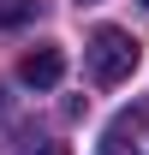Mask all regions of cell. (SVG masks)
Here are the masks:
<instances>
[{
    "mask_svg": "<svg viewBox=\"0 0 149 155\" xmlns=\"http://www.w3.org/2000/svg\"><path fill=\"white\" fill-rule=\"evenodd\" d=\"M84 54H90V78H95V84H125V78L137 72V54H143V48H137V36H131V30L101 24V30L90 36V48H84Z\"/></svg>",
    "mask_w": 149,
    "mask_h": 155,
    "instance_id": "cell-1",
    "label": "cell"
},
{
    "mask_svg": "<svg viewBox=\"0 0 149 155\" xmlns=\"http://www.w3.org/2000/svg\"><path fill=\"white\" fill-rule=\"evenodd\" d=\"M18 78L30 84V90H54L60 78H66V54H60L54 42H42L36 54H24V66H18Z\"/></svg>",
    "mask_w": 149,
    "mask_h": 155,
    "instance_id": "cell-2",
    "label": "cell"
},
{
    "mask_svg": "<svg viewBox=\"0 0 149 155\" xmlns=\"http://www.w3.org/2000/svg\"><path fill=\"white\" fill-rule=\"evenodd\" d=\"M36 18V0H0V30H18Z\"/></svg>",
    "mask_w": 149,
    "mask_h": 155,
    "instance_id": "cell-3",
    "label": "cell"
},
{
    "mask_svg": "<svg viewBox=\"0 0 149 155\" xmlns=\"http://www.w3.org/2000/svg\"><path fill=\"white\" fill-rule=\"evenodd\" d=\"M95 155H137V149H131V143H125V137H119V131H108V137H101V149H95Z\"/></svg>",
    "mask_w": 149,
    "mask_h": 155,
    "instance_id": "cell-4",
    "label": "cell"
},
{
    "mask_svg": "<svg viewBox=\"0 0 149 155\" xmlns=\"http://www.w3.org/2000/svg\"><path fill=\"white\" fill-rule=\"evenodd\" d=\"M24 155H72V149H66V143H30Z\"/></svg>",
    "mask_w": 149,
    "mask_h": 155,
    "instance_id": "cell-5",
    "label": "cell"
},
{
    "mask_svg": "<svg viewBox=\"0 0 149 155\" xmlns=\"http://www.w3.org/2000/svg\"><path fill=\"white\" fill-rule=\"evenodd\" d=\"M143 6H149V0H143Z\"/></svg>",
    "mask_w": 149,
    "mask_h": 155,
    "instance_id": "cell-6",
    "label": "cell"
}]
</instances>
